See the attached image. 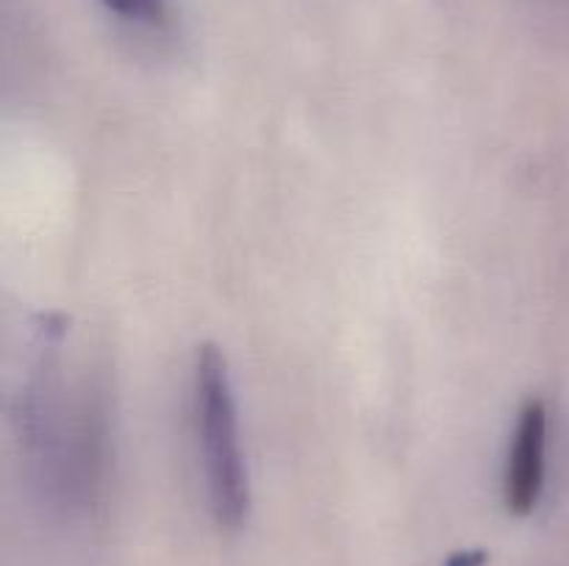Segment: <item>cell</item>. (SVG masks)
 <instances>
[{
    "label": "cell",
    "mask_w": 569,
    "mask_h": 566,
    "mask_svg": "<svg viewBox=\"0 0 569 566\" xmlns=\"http://www.w3.org/2000/svg\"><path fill=\"white\" fill-rule=\"evenodd\" d=\"M192 422L211 516L217 527L233 533L248 522L250 477L239 438L231 370L217 344H200L194 353Z\"/></svg>",
    "instance_id": "obj_1"
},
{
    "label": "cell",
    "mask_w": 569,
    "mask_h": 566,
    "mask_svg": "<svg viewBox=\"0 0 569 566\" xmlns=\"http://www.w3.org/2000/svg\"><path fill=\"white\" fill-rule=\"evenodd\" d=\"M550 416L542 400H528L511 431L503 469V503L509 514L528 516L539 505L548 477Z\"/></svg>",
    "instance_id": "obj_2"
},
{
    "label": "cell",
    "mask_w": 569,
    "mask_h": 566,
    "mask_svg": "<svg viewBox=\"0 0 569 566\" xmlns=\"http://www.w3.org/2000/svg\"><path fill=\"white\" fill-rule=\"evenodd\" d=\"M487 564V553L481 549H461V553L450 555L448 566H483Z\"/></svg>",
    "instance_id": "obj_4"
},
{
    "label": "cell",
    "mask_w": 569,
    "mask_h": 566,
    "mask_svg": "<svg viewBox=\"0 0 569 566\" xmlns=\"http://www.w3.org/2000/svg\"><path fill=\"white\" fill-rule=\"evenodd\" d=\"M103 9L137 26H161L167 20V0H98Z\"/></svg>",
    "instance_id": "obj_3"
}]
</instances>
